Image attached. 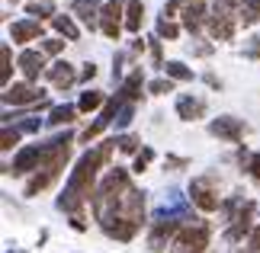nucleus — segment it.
Returning <instances> with one entry per match:
<instances>
[{"label": "nucleus", "mask_w": 260, "mask_h": 253, "mask_svg": "<svg viewBox=\"0 0 260 253\" xmlns=\"http://www.w3.org/2000/svg\"><path fill=\"white\" fill-rule=\"evenodd\" d=\"M45 77L52 80V84H55L58 90H68V87H71L74 80H77V70H74L71 64H68V61H55L52 67L45 70Z\"/></svg>", "instance_id": "nucleus-20"}, {"label": "nucleus", "mask_w": 260, "mask_h": 253, "mask_svg": "<svg viewBox=\"0 0 260 253\" xmlns=\"http://www.w3.org/2000/svg\"><path fill=\"white\" fill-rule=\"evenodd\" d=\"M113 148H116V138H113V141H103V144H96V148H90V151H84V154L77 157L71 176H68L64 192L58 196V208L71 215V228H74V231H87L84 202L93 199V192H96V186H100V183H96V173L109 164Z\"/></svg>", "instance_id": "nucleus-2"}, {"label": "nucleus", "mask_w": 260, "mask_h": 253, "mask_svg": "<svg viewBox=\"0 0 260 253\" xmlns=\"http://www.w3.org/2000/svg\"><path fill=\"white\" fill-rule=\"evenodd\" d=\"M45 99V93L39 87H32L29 80H19V84H10L4 90V103L7 106H39Z\"/></svg>", "instance_id": "nucleus-12"}, {"label": "nucleus", "mask_w": 260, "mask_h": 253, "mask_svg": "<svg viewBox=\"0 0 260 253\" xmlns=\"http://www.w3.org/2000/svg\"><path fill=\"white\" fill-rule=\"evenodd\" d=\"M241 164L244 170L254 176V183H260V154H247V151H241Z\"/></svg>", "instance_id": "nucleus-31"}, {"label": "nucleus", "mask_w": 260, "mask_h": 253, "mask_svg": "<svg viewBox=\"0 0 260 253\" xmlns=\"http://www.w3.org/2000/svg\"><path fill=\"white\" fill-rule=\"evenodd\" d=\"M10 77H13V58H10V45L0 48V84L4 90L10 87Z\"/></svg>", "instance_id": "nucleus-27"}, {"label": "nucleus", "mask_w": 260, "mask_h": 253, "mask_svg": "<svg viewBox=\"0 0 260 253\" xmlns=\"http://www.w3.org/2000/svg\"><path fill=\"white\" fill-rule=\"evenodd\" d=\"M93 77H96V64H93V61H87L84 70H81V80H93Z\"/></svg>", "instance_id": "nucleus-44"}, {"label": "nucleus", "mask_w": 260, "mask_h": 253, "mask_svg": "<svg viewBox=\"0 0 260 253\" xmlns=\"http://www.w3.org/2000/svg\"><path fill=\"white\" fill-rule=\"evenodd\" d=\"M164 74L171 80H193V70H189L183 61H167L164 64Z\"/></svg>", "instance_id": "nucleus-29"}, {"label": "nucleus", "mask_w": 260, "mask_h": 253, "mask_svg": "<svg viewBox=\"0 0 260 253\" xmlns=\"http://www.w3.org/2000/svg\"><path fill=\"white\" fill-rule=\"evenodd\" d=\"M100 106H106V99H103L100 90H87V93H81V103H77L81 113H93V109H100Z\"/></svg>", "instance_id": "nucleus-26"}, {"label": "nucleus", "mask_w": 260, "mask_h": 253, "mask_svg": "<svg viewBox=\"0 0 260 253\" xmlns=\"http://www.w3.org/2000/svg\"><path fill=\"white\" fill-rule=\"evenodd\" d=\"M77 113H81V109H77V106H68V103H64V106H52V113H48L45 122L55 125V128H58V125H71Z\"/></svg>", "instance_id": "nucleus-22"}, {"label": "nucleus", "mask_w": 260, "mask_h": 253, "mask_svg": "<svg viewBox=\"0 0 260 253\" xmlns=\"http://www.w3.org/2000/svg\"><path fill=\"white\" fill-rule=\"evenodd\" d=\"M61 48H64L61 39H42V52H45V55H58Z\"/></svg>", "instance_id": "nucleus-38"}, {"label": "nucleus", "mask_w": 260, "mask_h": 253, "mask_svg": "<svg viewBox=\"0 0 260 253\" xmlns=\"http://www.w3.org/2000/svg\"><path fill=\"white\" fill-rule=\"evenodd\" d=\"M154 29H157V35H161V39H167V42H174V39L180 35V26L174 23V19H167V16H157Z\"/></svg>", "instance_id": "nucleus-28"}, {"label": "nucleus", "mask_w": 260, "mask_h": 253, "mask_svg": "<svg viewBox=\"0 0 260 253\" xmlns=\"http://www.w3.org/2000/svg\"><path fill=\"white\" fill-rule=\"evenodd\" d=\"M16 67L23 70V77L29 80V84H36L39 80V74H45V52L42 48H23L19 52V58H16Z\"/></svg>", "instance_id": "nucleus-15"}, {"label": "nucleus", "mask_w": 260, "mask_h": 253, "mask_svg": "<svg viewBox=\"0 0 260 253\" xmlns=\"http://www.w3.org/2000/svg\"><path fill=\"white\" fill-rule=\"evenodd\" d=\"M254 211H257V205L251 199H244L241 205H238V211L232 218H228V228H225V244H241L244 237H251V231L257 228L254 225Z\"/></svg>", "instance_id": "nucleus-8"}, {"label": "nucleus", "mask_w": 260, "mask_h": 253, "mask_svg": "<svg viewBox=\"0 0 260 253\" xmlns=\"http://www.w3.org/2000/svg\"><path fill=\"white\" fill-rule=\"evenodd\" d=\"M52 26L68 39V42H77V35H81V29L74 26V19H71V16H64V13H58V16L52 19Z\"/></svg>", "instance_id": "nucleus-25"}, {"label": "nucleus", "mask_w": 260, "mask_h": 253, "mask_svg": "<svg viewBox=\"0 0 260 253\" xmlns=\"http://www.w3.org/2000/svg\"><path fill=\"white\" fill-rule=\"evenodd\" d=\"M39 125H42V119H26V122H19L16 128L26 131V135H32V131H39Z\"/></svg>", "instance_id": "nucleus-40"}, {"label": "nucleus", "mask_w": 260, "mask_h": 253, "mask_svg": "<svg viewBox=\"0 0 260 253\" xmlns=\"http://www.w3.org/2000/svg\"><path fill=\"white\" fill-rule=\"evenodd\" d=\"M71 141H74L71 131H61V135H55L52 141H45V160H42V167H39L36 173L29 176L26 192H23L26 199H32V196H39V192H45L58 176H61L68 157H71Z\"/></svg>", "instance_id": "nucleus-3"}, {"label": "nucleus", "mask_w": 260, "mask_h": 253, "mask_svg": "<svg viewBox=\"0 0 260 253\" xmlns=\"http://www.w3.org/2000/svg\"><path fill=\"white\" fill-rule=\"evenodd\" d=\"M138 144H142V141L135 135H116V148L122 151V154H138Z\"/></svg>", "instance_id": "nucleus-33"}, {"label": "nucleus", "mask_w": 260, "mask_h": 253, "mask_svg": "<svg viewBox=\"0 0 260 253\" xmlns=\"http://www.w3.org/2000/svg\"><path fill=\"white\" fill-rule=\"evenodd\" d=\"M122 29H125V0H106L103 16H100V32L106 39H113V42H119Z\"/></svg>", "instance_id": "nucleus-10"}, {"label": "nucleus", "mask_w": 260, "mask_h": 253, "mask_svg": "<svg viewBox=\"0 0 260 253\" xmlns=\"http://www.w3.org/2000/svg\"><path fill=\"white\" fill-rule=\"evenodd\" d=\"M10 253H19V250H10Z\"/></svg>", "instance_id": "nucleus-47"}, {"label": "nucleus", "mask_w": 260, "mask_h": 253, "mask_svg": "<svg viewBox=\"0 0 260 253\" xmlns=\"http://www.w3.org/2000/svg\"><path fill=\"white\" fill-rule=\"evenodd\" d=\"M151 160H154V151L145 144V148H142V151H138V154H135V167H132V170H135V173H145Z\"/></svg>", "instance_id": "nucleus-34"}, {"label": "nucleus", "mask_w": 260, "mask_h": 253, "mask_svg": "<svg viewBox=\"0 0 260 253\" xmlns=\"http://www.w3.org/2000/svg\"><path fill=\"white\" fill-rule=\"evenodd\" d=\"M209 131H212L215 138L228 141V144H238L244 135H247V122L244 119H235V116H218L209 122Z\"/></svg>", "instance_id": "nucleus-13"}, {"label": "nucleus", "mask_w": 260, "mask_h": 253, "mask_svg": "<svg viewBox=\"0 0 260 253\" xmlns=\"http://www.w3.org/2000/svg\"><path fill=\"white\" fill-rule=\"evenodd\" d=\"M19 135H23L19 128L4 125V138H0V148H4V151H13V148H16V141H19Z\"/></svg>", "instance_id": "nucleus-35"}, {"label": "nucleus", "mask_w": 260, "mask_h": 253, "mask_svg": "<svg viewBox=\"0 0 260 253\" xmlns=\"http://www.w3.org/2000/svg\"><path fill=\"white\" fill-rule=\"evenodd\" d=\"M177 116L183 119V122H196V119H203L206 116V99L193 96V93L177 96Z\"/></svg>", "instance_id": "nucleus-17"}, {"label": "nucleus", "mask_w": 260, "mask_h": 253, "mask_svg": "<svg viewBox=\"0 0 260 253\" xmlns=\"http://www.w3.org/2000/svg\"><path fill=\"white\" fill-rule=\"evenodd\" d=\"M189 52H193L196 58H206V55H212V45H206V42H196V45H189Z\"/></svg>", "instance_id": "nucleus-41"}, {"label": "nucleus", "mask_w": 260, "mask_h": 253, "mask_svg": "<svg viewBox=\"0 0 260 253\" xmlns=\"http://www.w3.org/2000/svg\"><path fill=\"white\" fill-rule=\"evenodd\" d=\"M180 13V23H183L186 32H199L206 23H209V13H206V0H167L161 7V16L174 19Z\"/></svg>", "instance_id": "nucleus-5"}, {"label": "nucleus", "mask_w": 260, "mask_h": 253, "mask_svg": "<svg viewBox=\"0 0 260 253\" xmlns=\"http://www.w3.org/2000/svg\"><path fill=\"white\" fill-rule=\"evenodd\" d=\"M42 160H45V144H26V148L16 151L13 164L4 167V170L13 173V176H26V173H36V170L42 167Z\"/></svg>", "instance_id": "nucleus-9"}, {"label": "nucleus", "mask_w": 260, "mask_h": 253, "mask_svg": "<svg viewBox=\"0 0 260 253\" xmlns=\"http://www.w3.org/2000/svg\"><path fill=\"white\" fill-rule=\"evenodd\" d=\"M90 208L103 234L119 244H128L145 228V192L132 183L125 167L106 170V176L100 179L93 199H90Z\"/></svg>", "instance_id": "nucleus-1"}, {"label": "nucleus", "mask_w": 260, "mask_h": 253, "mask_svg": "<svg viewBox=\"0 0 260 253\" xmlns=\"http://www.w3.org/2000/svg\"><path fill=\"white\" fill-rule=\"evenodd\" d=\"M103 4H106V0H74V4H71V13L81 16V23L90 29V32H93V29H100Z\"/></svg>", "instance_id": "nucleus-16"}, {"label": "nucleus", "mask_w": 260, "mask_h": 253, "mask_svg": "<svg viewBox=\"0 0 260 253\" xmlns=\"http://www.w3.org/2000/svg\"><path fill=\"white\" fill-rule=\"evenodd\" d=\"M10 39H13L16 45L36 42V39H42V23H39V19H16V23L10 26Z\"/></svg>", "instance_id": "nucleus-18"}, {"label": "nucleus", "mask_w": 260, "mask_h": 253, "mask_svg": "<svg viewBox=\"0 0 260 253\" xmlns=\"http://www.w3.org/2000/svg\"><path fill=\"white\" fill-rule=\"evenodd\" d=\"M148 48H151V61H154V67H164V58H161V35H151L148 39Z\"/></svg>", "instance_id": "nucleus-36"}, {"label": "nucleus", "mask_w": 260, "mask_h": 253, "mask_svg": "<svg viewBox=\"0 0 260 253\" xmlns=\"http://www.w3.org/2000/svg\"><path fill=\"white\" fill-rule=\"evenodd\" d=\"M189 202H193L199 211H215V208H222V196H218V183H215L212 173L193 176V183H189Z\"/></svg>", "instance_id": "nucleus-7"}, {"label": "nucleus", "mask_w": 260, "mask_h": 253, "mask_svg": "<svg viewBox=\"0 0 260 253\" xmlns=\"http://www.w3.org/2000/svg\"><path fill=\"white\" fill-rule=\"evenodd\" d=\"M206 84H209V87H215V90H218V87H222V80H218L215 74H206Z\"/></svg>", "instance_id": "nucleus-45"}, {"label": "nucleus", "mask_w": 260, "mask_h": 253, "mask_svg": "<svg viewBox=\"0 0 260 253\" xmlns=\"http://www.w3.org/2000/svg\"><path fill=\"white\" fill-rule=\"evenodd\" d=\"M247 253H260V225L251 231V237H247V244H244Z\"/></svg>", "instance_id": "nucleus-39"}, {"label": "nucleus", "mask_w": 260, "mask_h": 253, "mask_svg": "<svg viewBox=\"0 0 260 253\" xmlns=\"http://www.w3.org/2000/svg\"><path fill=\"white\" fill-rule=\"evenodd\" d=\"M13 4H19V0H13Z\"/></svg>", "instance_id": "nucleus-48"}, {"label": "nucleus", "mask_w": 260, "mask_h": 253, "mask_svg": "<svg viewBox=\"0 0 260 253\" xmlns=\"http://www.w3.org/2000/svg\"><path fill=\"white\" fill-rule=\"evenodd\" d=\"M183 221H164V218H151V231H148V247L154 253H164L167 244H174V237L180 234Z\"/></svg>", "instance_id": "nucleus-11"}, {"label": "nucleus", "mask_w": 260, "mask_h": 253, "mask_svg": "<svg viewBox=\"0 0 260 253\" xmlns=\"http://www.w3.org/2000/svg\"><path fill=\"white\" fill-rule=\"evenodd\" d=\"M244 58H251V61H257V58H260V35H251L244 42Z\"/></svg>", "instance_id": "nucleus-37"}, {"label": "nucleus", "mask_w": 260, "mask_h": 253, "mask_svg": "<svg viewBox=\"0 0 260 253\" xmlns=\"http://www.w3.org/2000/svg\"><path fill=\"white\" fill-rule=\"evenodd\" d=\"M26 13H29V19H39V23H42V19H55L58 16L55 7L48 4V0H29V4H26Z\"/></svg>", "instance_id": "nucleus-24"}, {"label": "nucleus", "mask_w": 260, "mask_h": 253, "mask_svg": "<svg viewBox=\"0 0 260 253\" xmlns=\"http://www.w3.org/2000/svg\"><path fill=\"white\" fill-rule=\"evenodd\" d=\"M238 10H241V0H212V13H209V35L215 42H228L235 39L238 23Z\"/></svg>", "instance_id": "nucleus-4"}, {"label": "nucleus", "mask_w": 260, "mask_h": 253, "mask_svg": "<svg viewBox=\"0 0 260 253\" xmlns=\"http://www.w3.org/2000/svg\"><path fill=\"white\" fill-rule=\"evenodd\" d=\"M209 237H212V225L206 218H196V221L180 228V234L171 244V253H206Z\"/></svg>", "instance_id": "nucleus-6"}, {"label": "nucleus", "mask_w": 260, "mask_h": 253, "mask_svg": "<svg viewBox=\"0 0 260 253\" xmlns=\"http://www.w3.org/2000/svg\"><path fill=\"white\" fill-rule=\"evenodd\" d=\"M142 19H145V4L142 0H125V29L132 35L142 32Z\"/></svg>", "instance_id": "nucleus-21"}, {"label": "nucleus", "mask_w": 260, "mask_h": 253, "mask_svg": "<svg viewBox=\"0 0 260 253\" xmlns=\"http://www.w3.org/2000/svg\"><path fill=\"white\" fill-rule=\"evenodd\" d=\"M148 93H154V96L174 93V80H171V77H157V80H148Z\"/></svg>", "instance_id": "nucleus-32"}, {"label": "nucleus", "mask_w": 260, "mask_h": 253, "mask_svg": "<svg viewBox=\"0 0 260 253\" xmlns=\"http://www.w3.org/2000/svg\"><path fill=\"white\" fill-rule=\"evenodd\" d=\"M142 87H145V74H142V67H135L132 74H128L122 84H119V99H122V103H138V99H142Z\"/></svg>", "instance_id": "nucleus-19"}, {"label": "nucleus", "mask_w": 260, "mask_h": 253, "mask_svg": "<svg viewBox=\"0 0 260 253\" xmlns=\"http://www.w3.org/2000/svg\"><path fill=\"white\" fill-rule=\"evenodd\" d=\"M238 23H241V26H257L260 23V0H241Z\"/></svg>", "instance_id": "nucleus-23"}, {"label": "nucleus", "mask_w": 260, "mask_h": 253, "mask_svg": "<svg viewBox=\"0 0 260 253\" xmlns=\"http://www.w3.org/2000/svg\"><path fill=\"white\" fill-rule=\"evenodd\" d=\"M132 119H135V103H122V109H119V116H116V131H122L132 125Z\"/></svg>", "instance_id": "nucleus-30"}, {"label": "nucleus", "mask_w": 260, "mask_h": 253, "mask_svg": "<svg viewBox=\"0 0 260 253\" xmlns=\"http://www.w3.org/2000/svg\"><path fill=\"white\" fill-rule=\"evenodd\" d=\"M122 61H125V55L119 52V55L113 58V80H119V77H122Z\"/></svg>", "instance_id": "nucleus-42"}, {"label": "nucleus", "mask_w": 260, "mask_h": 253, "mask_svg": "<svg viewBox=\"0 0 260 253\" xmlns=\"http://www.w3.org/2000/svg\"><path fill=\"white\" fill-rule=\"evenodd\" d=\"M119 109H122V99L119 96H113V99H106V106L100 109V116L93 119V125H87L84 128V135H81V141H93V138H100V131H103L106 125H113L116 122V116H119Z\"/></svg>", "instance_id": "nucleus-14"}, {"label": "nucleus", "mask_w": 260, "mask_h": 253, "mask_svg": "<svg viewBox=\"0 0 260 253\" xmlns=\"http://www.w3.org/2000/svg\"><path fill=\"white\" fill-rule=\"evenodd\" d=\"M167 167H171V170H183V167H189V160L186 157H167Z\"/></svg>", "instance_id": "nucleus-43"}, {"label": "nucleus", "mask_w": 260, "mask_h": 253, "mask_svg": "<svg viewBox=\"0 0 260 253\" xmlns=\"http://www.w3.org/2000/svg\"><path fill=\"white\" fill-rule=\"evenodd\" d=\"M142 48H145V42H142V39H135V42H132V55H138Z\"/></svg>", "instance_id": "nucleus-46"}]
</instances>
